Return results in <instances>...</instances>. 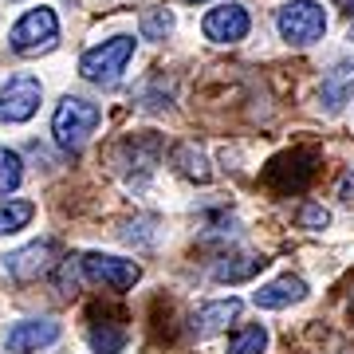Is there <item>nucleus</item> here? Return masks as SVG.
I'll use <instances>...</instances> for the list:
<instances>
[{"mask_svg":"<svg viewBox=\"0 0 354 354\" xmlns=\"http://www.w3.org/2000/svg\"><path fill=\"white\" fill-rule=\"evenodd\" d=\"M248 28H252V16L244 4H216L201 20L205 39H213V44H241L248 36Z\"/></svg>","mask_w":354,"mask_h":354,"instance_id":"7","label":"nucleus"},{"mask_svg":"<svg viewBox=\"0 0 354 354\" xmlns=\"http://www.w3.org/2000/svg\"><path fill=\"white\" fill-rule=\"evenodd\" d=\"M32 216H36L32 201H0V236H12V232L28 228Z\"/></svg>","mask_w":354,"mask_h":354,"instance_id":"16","label":"nucleus"},{"mask_svg":"<svg viewBox=\"0 0 354 354\" xmlns=\"http://www.w3.org/2000/svg\"><path fill=\"white\" fill-rule=\"evenodd\" d=\"M174 165H177V174L185 181H193V185H209L213 181V165H209L205 150H197L193 142H181L174 150Z\"/></svg>","mask_w":354,"mask_h":354,"instance_id":"13","label":"nucleus"},{"mask_svg":"<svg viewBox=\"0 0 354 354\" xmlns=\"http://www.w3.org/2000/svg\"><path fill=\"white\" fill-rule=\"evenodd\" d=\"M91 346H95V354H122V346H127V335L114 327H102V330H91Z\"/></svg>","mask_w":354,"mask_h":354,"instance_id":"19","label":"nucleus"},{"mask_svg":"<svg viewBox=\"0 0 354 354\" xmlns=\"http://www.w3.org/2000/svg\"><path fill=\"white\" fill-rule=\"evenodd\" d=\"M276 28L291 48H311L327 36V12L319 0H288L276 16Z\"/></svg>","mask_w":354,"mask_h":354,"instance_id":"3","label":"nucleus"},{"mask_svg":"<svg viewBox=\"0 0 354 354\" xmlns=\"http://www.w3.org/2000/svg\"><path fill=\"white\" fill-rule=\"evenodd\" d=\"M330 225V209H323V205L307 201L304 209H299V228H307V232H323V228Z\"/></svg>","mask_w":354,"mask_h":354,"instance_id":"20","label":"nucleus"},{"mask_svg":"<svg viewBox=\"0 0 354 354\" xmlns=\"http://www.w3.org/2000/svg\"><path fill=\"white\" fill-rule=\"evenodd\" d=\"M39 102H44V83L36 75L20 71V75H12L0 87V122L20 127V122H28L39 111Z\"/></svg>","mask_w":354,"mask_h":354,"instance_id":"5","label":"nucleus"},{"mask_svg":"<svg viewBox=\"0 0 354 354\" xmlns=\"http://www.w3.org/2000/svg\"><path fill=\"white\" fill-rule=\"evenodd\" d=\"M55 256H59V248L51 241H32V244H24V248H16V252L4 256V268H8L12 279H39L44 272L55 268Z\"/></svg>","mask_w":354,"mask_h":354,"instance_id":"9","label":"nucleus"},{"mask_svg":"<svg viewBox=\"0 0 354 354\" xmlns=\"http://www.w3.org/2000/svg\"><path fill=\"white\" fill-rule=\"evenodd\" d=\"M185 4H201V0H185Z\"/></svg>","mask_w":354,"mask_h":354,"instance_id":"23","label":"nucleus"},{"mask_svg":"<svg viewBox=\"0 0 354 354\" xmlns=\"http://www.w3.org/2000/svg\"><path fill=\"white\" fill-rule=\"evenodd\" d=\"M142 39H165L174 32V12L169 8H150V12L142 16Z\"/></svg>","mask_w":354,"mask_h":354,"instance_id":"18","label":"nucleus"},{"mask_svg":"<svg viewBox=\"0 0 354 354\" xmlns=\"http://www.w3.org/2000/svg\"><path fill=\"white\" fill-rule=\"evenodd\" d=\"M264 264H268L264 256H225L213 268V279L216 283H244V279H252Z\"/></svg>","mask_w":354,"mask_h":354,"instance_id":"14","label":"nucleus"},{"mask_svg":"<svg viewBox=\"0 0 354 354\" xmlns=\"http://www.w3.org/2000/svg\"><path fill=\"white\" fill-rule=\"evenodd\" d=\"M342 8H346V12L354 16V0H342Z\"/></svg>","mask_w":354,"mask_h":354,"instance_id":"21","label":"nucleus"},{"mask_svg":"<svg viewBox=\"0 0 354 354\" xmlns=\"http://www.w3.org/2000/svg\"><path fill=\"white\" fill-rule=\"evenodd\" d=\"M55 39H59V20H55L51 8H32V12H24L12 24V32H8V44L20 55L48 51V48H55Z\"/></svg>","mask_w":354,"mask_h":354,"instance_id":"4","label":"nucleus"},{"mask_svg":"<svg viewBox=\"0 0 354 354\" xmlns=\"http://www.w3.org/2000/svg\"><path fill=\"white\" fill-rule=\"evenodd\" d=\"M241 299H213V304H205V307H197V315H193V323H189V330L197 335V339H209V335H221V330L232 323V319L241 315Z\"/></svg>","mask_w":354,"mask_h":354,"instance_id":"11","label":"nucleus"},{"mask_svg":"<svg viewBox=\"0 0 354 354\" xmlns=\"http://www.w3.org/2000/svg\"><path fill=\"white\" fill-rule=\"evenodd\" d=\"M264 351H268V327L264 323H248L228 339L225 354H264Z\"/></svg>","mask_w":354,"mask_h":354,"instance_id":"15","label":"nucleus"},{"mask_svg":"<svg viewBox=\"0 0 354 354\" xmlns=\"http://www.w3.org/2000/svg\"><path fill=\"white\" fill-rule=\"evenodd\" d=\"M59 323L55 319H20L12 323L8 339H4V351L8 354H32V351H44L51 342H59Z\"/></svg>","mask_w":354,"mask_h":354,"instance_id":"8","label":"nucleus"},{"mask_svg":"<svg viewBox=\"0 0 354 354\" xmlns=\"http://www.w3.org/2000/svg\"><path fill=\"white\" fill-rule=\"evenodd\" d=\"M102 122V111L95 106L91 99H79V95H67L55 114H51V134L64 150H83L91 142V134L99 130Z\"/></svg>","mask_w":354,"mask_h":354,"instance_id":"1","label":"nucleus"},{"mask_svg":"<svg viewBox=\"0 0 354 354\" xmlns=\"http://www.w3.org/2000/svg\"><path fill=\"white\" fill-rule=\"evenodd\" d=\"M20 181H24V162H20V153L0 146V197H8L12 189H20Z\"/></svg>","mask_w":354,"mask_h":354,"instance_id":"17","label":"nucleus"},{"mask_svg":"<svg viewBox=\"0 0 354 354\" xmlns=\"http://www.w3.org/2000/svg\"><path fill=\"white\" fill-rule=\"evenodd\" d=\"M304 299H307V283L299 276H276L252 291V304L260 311H283V307L304 304Z\"/></svg>","mask_w":354,"mask_h":354,"instance_id":"10","label":"nucleus"},{"mask_svg":"<svg viewBox=\"0 0 354 354\" xmlns=\"http://www.w3.org/2000/svg\"><path fill=\"white\" fill-rule=\"evenodd\" d=\"M83 276L91 283H102V288H114V291H127L142 279V264L134 260H122V256H102V252H87L79 260Z\"/></svg>","mask_w":354,"mask_h":354,"instance_id":"6","label":"nucleus"},{"mask_svg":"<svg viewBox=\"0 0 354 354\" xmlns=\"http://www.w3.org/2000/svg\"><path fill=\"white\" fill-rule=\"evenodd\" d=\"M351 44H354V24H351Z\"/></svg>","mask_w":354,"mask_h":354,"instance_id":"22","label":"nucleus"},{"mask_svg":"<svg viewBox=\"0 0 354 354\" xmlns=\"http://www.w3.org/2000/svg\"><path fill=\"white\" fill-rule=\"evenodd\" d=\"M130 59H134V36H111L102 44H95L91 51H83L79 75L87 83H95V87H114Z\"/></svg>","mask_w":354,"mask_h":354,"instance_id":"2","label":"nucleus"},{"mask_svg":"<svg viewBox=\"0 0 354 354\" xmlns=\"http://www.w3.org/2000/svg\"><path fill=\"white\" fill-rule=\"evenodd\" d=\"M354 99V64H335L323 79V102L330 114H339Z\"/></svg>","mask_w":354,"mask_h":354,"instance_id":"12","label":"nucleus"}]
</instances>
